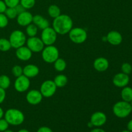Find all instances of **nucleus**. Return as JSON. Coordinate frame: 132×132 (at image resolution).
Returning a JSON list of instances; mask_svg holds the SVG:
<instances>
[{
	"mask_svg": "<svg viewBox=\"0 0 132 132\" xmlns=\"http://www.w3.org/2000/svg\"><path fill=\"white\" fill-rule=\"evenodd\" d=\"M53 28L57 34L64 35L69 33L73 27V21L69 15L61 14L53 21Z\"/></svg>",
	"mask_w": 132,
	"mask_h": 132,
	"instance_id": "1",
	"label": "nucleus"
},
{
	"mask_svg": "<svg viewBox=\"0 0 132 132\" xmlns=\"http://www.w3.org/2000/svg\"><path fill=\"white\" fill-rule=\"evenodd\" d=\"M4 117L8 123L12 126L21 125L24 121V116L23 112L19 110L14 108L7 110L4 113Z\"/></svg>",
	"mask_w": 132,
	"mask_h": 132,
	"instance_id": "2",
	"label": "nucleus"
},
{
	"mask_svg": "<svg viewBox=\"0 0 132 132\" xmlns=\"http://www.w3.org/2000/svg\"><path fill=\"white\" fill-rule=\"evenodd\" d=\"M132 112L131 106L128 102L121 101L117 102L113 106V112L116 117L119 118H126L130 115Z\"/></svg>",
	"mask_w": 132,
	"mask_h": 132,
	"instance_id": "3",
	"label": "nucleus"
},
{
	"mask_svg": "<svg viewBox=\"0 0 132 132\" xmlns=\"http://www.w3.org/2000/svg\"><path fill=\"white\" fill-rule=\"evenodd\" d=\"M59 52L57 48L53 45H49L42 50V58L46 63H53L59 58Z\"/></svg>",
	"mask_w": 132,
	"mask_h": 132,
	"instance_id": "4",
	"label": "nucleus"
},
{
	"mask_svg": "<svg viewBox=\"0 0 132 132\" xmlns=\"http://www.w3.org/2000/svg\"><path fill=\"white\" fill-rule=\"evenodd\" d=\"M9 40L12 47L16 49L21 46H24L27 41L24 34L19 30L13 31L10 34Z\"/></svg>",
	"mask_w": 132,
	"mask_h": 132,
	"instance_id": "5",
	"label": "nucleus"
},
{
	"mask_svg": "<svg viewBox=\"0 0 132 132\" xmlns=\"http://www.w3.org/2000/svg\"><path fill=\"white\" fill-rule=\"evenodd\" d=\"M69 38L72 42L76 44H81L87 39V32L80 27L72 28L69 32Z\"/></svg>",
	"mask_w": 132,
	"mask_h": 132,
	"instance_id": "6",
	"label": "nucleus"
},
{
	"mask_svg": "<svg viewBox=\"0 0 132 132\" xmlns=\"http://www.w3.org/2000/svg\"><path fill=\"white\" fill-rule=\"evenodd\" d=\"M57 34L54 29L51 27H48L43 30L41 33V40L44 45L46 46L53 45L57 39Z\"/></svg>",
	"mask_w": 132,
	"mask_h": 132,
	"instance_id": "7",
	"label": "nucleus"
},
{
	"mask_svg": "<svg viewBox=\"0 0 132 132\" xmlns=\"http://www.w3.org/2000/svg\"><path fill=\"white\" fill-rule=\"evenodd\" d=\"M57 86L54 81L46 80L44 81L40 88V92L42 94L43 97L49 98L52 97L55 94L57 90Z\"/></svg>",
	"mask_w": 132,
	"mask_h": 132,
	"instance_id": "8",
	"label": "nucleus"
},
{
	"mask_svg": "<svg viewBox=\"0 0 132 132\" xmlns=\"http://www.w3.org/2000/svg\"><path fill=\"white\" fill-rule=\"evenodd\" d=\"M27 47L32 52L37 53L42 52L45 47L43 42L41 39L34 36V37H30L27 40Z\"/></svg>",
	"mask_w": 132,
	"mask_h": 132,
	"instance_id": "9",
	"label": "nucleus"
},
{
	"mask_svg": "<svg viewBox=\"0 0 132 132\" xmlns=\"http://www.w3.org/2000/svg\"><path fill=\"white\" fill-rule=\"evenodd\" d=\"M30 82L29 78L24 75L17 77L14 82V88L18 92L23 93L27 91L30 87Z\"/></svg>",
	"mask_w": 132,
	"mask_h": 132,
	"instance_id": "10",
	"label": "nucleus"
},
{
	"mask_svg": "<svg viewBox=\"0 0 132 132\" xmlns=\"http://www.w3.org/2000/svg\"><path fill=\"white\" fill-rule=\"evenodd\" d=\"M107 117L104 113L102 112H96L93 113L90 118V121L93 126L101 127L106 122Z\"/></svg>",
	"mask_w": 132,
	"mask_h": 132,
	"instance_id": "11",
	"label": "nucleus"
},
{
	"mask_svg": "<svg viewBox=\"0 0 132 132\" xmlns=\"http://www.w3.org/2000/svg\"><path fill=\"white\" fill-rule=\"evenodd\" d=\"M43 97L40 91L37 90H30L26 96L27 102L32 105H37L39 104L42 101Z\"/></svg>",
	"mask_w": 132,
	"mask_h": 132,
	"instance_id": "12",
	"label": "nucleus"
},
{
	"mask_svg": "<svg viewBox=\"0 0 132 132\" xmlns=\"http://www.w3.org/2000/svg\"><path fill=\"white\" fill-rule=\"evenodd\" d=\"M130 82V77L128 75L121 73L115 75L113 78V83L118 88H124L127 86Z\"/></svg>",
	"mask_w": 132,
	"mask_h": 132,
	"instance_id": "13",
	"label": "nucleus"
},
{
	"mask_svg": "<svg viewBox=\"0 0 132 132\" xmlns=\"http://www.w3.org/2000/svg\"><path fill=\"white\" fill-rule=\"evenodd\" d=\"M32 19H33V15H32V14L29 12L24 11L18 14L17 16V22L20 26L27 27L32 23Z\"/></svg>",
	"mask_w": 132,
	"mask_h": 132,
	"instance_id": "14",
	"label": "nucleus"
},
{
	"mask_svg": "<svg viewBox=\"0 0 132 132\" xmlns=\"http://www.w3.org/2000/svg\"><path fill=\"white\" fill-rule=\"evenodd\" d=\"M106 40L111 45L117 46L122 43V36L120 32L116 30H112L108 32L106 36Z\"/></svg>",
	"mask_w": 132,
	"mask_h": 132,
	"instance_id": "15",
	"label": "nucleus"
},
{
	"mask_svg": "<svg viewBox=\"0 0 132 132\" xmlns=\"http://www.w3.org/2000/svg\"><path fill=\"white\" fill-rule=\"evenodd\" d=\"M15 55L21 61H28L32 57V52L27 46H22L16 49Z\"/></svg>",
	"mask_w": 132,
	"mask_h": 132,
	"instance_id": "16",
	"label": "nucleus"
},
{
	"mask_svg": "<svg viewBox=\"0 0 132 132\" xmlns=\"http://www.w3.org/2000/svg\"><path fill=\"white\" fill-rule=\"evenodd\" d=\"M94 67L98 72H104L109 67V62L104 57L97 58L94 62Z\"/></svg>",
	"mask_w": 132,
	"mask_h": 132,
	"instance_id": "17",
	"label": "nucleus"
},
{
	"mask_svg": "<svg viewBox=\"0 0 132 132\" xmlns=\"http://www.w3.org/2000/svg\"><path fill=\"white\" fill-rule=\"evenodd\" d=\"M39 73V69L35 64H28L23 68V75L28 78H33Z\"/></svg>",
	"mask_w": 132,
	"mask_h": 132,
	"instance_id": "18",
	"label": "nucleus"
},
{
	"mask_svg": "<svg viewBox=\"0 0 132 132\" xmlns=\"http://www.w3.org/2000/svg\"><path fill=\"white\" fill-rule=\"evenodd\" d=\"M32 22L34 24H36L37 28L41 30H44L45 28L49 27L48 21L45 18L40 15H36L33 16Z\"/></svg>",
	"mask_w": 132,
	"mask_h": 132,
	"instance_id": "19",
	"label": "nucleus"
},
{
	"mask_svg": "<svg viewBox=\"0 0 132 132\" xmlns=\"http://www.w3.org/2000/svg\"><path fill=\"white\" fill-rule=\"evenodd\" d=\"M121 95L122 101L130 103L132 101V88L127 86L122 88Z\"/></svg>",
	"mask_w": 132,
	"mask_h": 132,
	"instance_id": "20",
	"label": "nucleus"
},
{
	"mask_svg": "<svg viewBox=\"0 0 132 132\" xmlns=\"http://www.w3.org/2000/svg\"><path fill=\"white\" fill-rule=\"evenodd\" d=\"M54 82H55L57 87L63 88L64 86H66V85L68 82V78H67V76L63 74L58 75L54 78Z\"/></svg>",
	"mask_w": 132,
	"mask_h": 132,
	"instance_id": "21",
	"label": "nucleus"
},
{
	"mask_svg": "<svg viewBox=\"0 0 132 132\" xmlns=\"http://www.w3.org/2000/svg\"><path fill=\"white\" fill-rule=\"evenodd\" d=\"M48 13L52 18H56L61 15V9L56 5H52L48 9Z\"/></svg>",
	"mask_w": 132,
	"mask_h": 132,
	"instance_id": "22",
	"label": "nucleus"
},
{
	"mask_svg": "<svg viewBox=\"0 0 132 132\" xmlns=\"http://www.w3.org/2000/svg\"><path fill=\"white\" fill-rule=\"evenodd\" d=\"M54 63V68L58 72H63L67 67V63L62 58H58Z\"/></svg>",
	"mask_w": 132,
	"mask_h": 132,
	"instance_id": "23",
	"label": "nucleus"
},
{
	"mask_svg": "<svg viewBox=\"0 0 132 132\" xmlns=\"http://www.w3.org/2000/svg\"><path fill=\"white\" fill-rule=\"evenodd\" d=\"M37 30H38V28L34 23L33 24L30 23V24H28V26H27V28H26L27 34L29 37H34V36H36L37 34Z\"/></svg>",
	"mask_w": 132,
	"mask_h": 132,
	"instance_id": "24",
	"label": "nucleus"
},
{
	"mask_svg": "<svg viewBox=\"0 0 132 132\" xmlns=\"http://www.w3.org/2000/svg\"><path fill=\"white\" fill-rule=\"evenodd\" d=\"M10 79L9 77L6 75H1L0 76V88L6 90L10 86Z\"/></svg>",
	"mask_w": 132,
	"mask_h": 132,
	"instance_id": "25",
	"label": "nucleus"
},
{
	"mask_svg": "<svg viewBox=\"0 0 132 132\" xmlns=\"http://www.w3.org/2000/svg\"><path fill=\"white\" fill-rule=\"evenodd\" d=\"M12 48L9 39L5 38H0V51L7 52Z\"/></svg>",
	"mask_w": 132,
	"mask_h": 132,
	"instance_id": "26",
	"label": "nucleus"
},
{
	"mask_svg": "<svg viewBox=\"0 0 132 132\" xmlns=\"http://www.w3.org/2000/svg\"><path fill=\"white\" fill-rule=\"evenodd\" d=\"M4 14L6 15V16L9 19H12L17 18V16L18 15L15 7H7Z\"/></svg>",
	"mask_w": 132,
	"mask_h": 132,
	"instance_id": "27",
	"label": "nucleus"
},
{
	"mask_svg": "<svg viewBox=\"0 0 132 132\" xmlns=\"http://www.w3.org/2000/svg\"><path fill=\"white\" fill-rule=\"evenodd\" d=\"M19 3L25 9H30L34 6L36 0H20Z\"/></svg>",
	"mask_w": 132,
	"mask_h": 132,
	"instance_id": "28",
	"label": "nucleus"
},
{
	"mask_svg": "<svg viewBox=\"0 0 132 132\" xmlns=\"http://www.w3.org/2000/svg\"><path fill=\"white\" fill-rule=\"evenodd\" d=\"M12 73L15 77H18L23 75V68L19 65H15L12 69Z\"/></svg>",
	"mask_w": 132,
	"mask_h": 132,
	"instance_id": "29",
	"label": "nucleus"
},
{
	"mask_svg": "<svg viewBox=\"0 0 132 132\" xmlns=\"http://www.w3.org/2000/svg\"><path fill=\"white\" fill-rule=\"evenodd\" d=\"M121 70L122 73L129 75L132 71V66L128 63H123L121 66Z\"/></svg>",
	"mask_w": 132,
	"mask_h": 132,
	"instance_id": "30",
	"label": "nucleus"
},
{
	"mask_svg": "<svg viewBox=\"0 0 132 132\" xmlns=\"http://www.w3.org/2000/svg\"><path fill=\"white\" fill-rule=\"evenodd\" d=\"M8 23H9V18L4 13L0 14V28H5L8 25Z\"/></svg>",
	"mask_w": 132,
	"mask_h": 132,
	"instance_id": "31",
	"label": "nucleus"
},
{
	"mask_svg": "<svg viewBox=\"0 0 132 132\" xmlns=\"http://www.w3.org/2000/svg\"><path fill=\"white\" fill-rule=\"evenodd\" d=\"M9 126V124L5 119H0V132H3L5 130H8Z\"/></svg>",
	"mask_w": 132,
	"mask_h": 132,
	"instance_id": "32",
	"label": "nucleus"
},
{
	"mask_svg": "<svg viewBox=\"0 0 132 132\" xmlns=\"http://www.w3.org/2000/svg\"><path fill=\"white\" fill-rule=\"evenodd\" d=\"M7 7H15L20 3V0H4Z\"/></svg>",
	"mask_w": 132,
	"mask_h": 132,
	"instance_id": "33",
	"label": "nucleus"
},
{
	"mask_svg": "<svg viewBox=\"0 0 132 132\" xmlns=\"http://www.w3.org/2000/svg\"><path fill=\"white\" fill-rule=\"evenodd\" d=\"M5 97H6L5 90L0 88V104L3 103L5 99Z\"/></svg>",
	"mask_w": 132,
	"mask_h": 132,
	"instance_id": "34",
	"label": "nucleus"
},
{
	"mask_svg": "<svg viewBox=\"0 0 132 132\" xmlns=\"http://www.w3.org/2000/svg\"><path fill=\"white\" fill-rule=\"evenodd\" d=\"M6 8H7V6H6V4L4 2V1L0 0V14L5 13Z\"/></svg>",
	"mask_w": 132,
	"mask_h": 132,
	"instance_id": "35",
	"label": "nucleus"
},
{
	"mask_svg": "<svg viewBox=\"0 0 132 132\" xmlns=\"http://www.w3.org/2000/svg\"><path fill=\"white\" fill-rule=\"evenodd\" d=\"M15 10H16L17 12H18V14H21V13L23 12L26 11V9H24V8L23 7V6H22L20 3L18 4V5L15 6Z\"/></svg>",
	"mask_w": 132,
	"mask_h": 132,
	"instance_id": "36",
	"label": "nucleus"
},
{
	"mask_svg": "<svg viewBox=\"0 0 132 132\" xmlns=\"http://www.w3.org/2000/svg\"><path fill=\"white\" fill-rule=\"evenodd\" d=\"M37 132H53V131L52 130V129L47 126H42L37 130Z\"/></svg>",
	"mask_w": 132,
	"mask_h": 132,
	"instance_id": "37",
	"label": "nucleus"
},
{
	"mask_svg": "<svg viewBox=\"0 0 132 132\" xmlns=\"http://www.w3.org/2000/svg\"><path fill=\"white\" fill-rule=\"evenodd\" d=\"M127 129L130 131L132 132V119L130 120L127 124Z\"/></svg>",
	"mask_w": 132,
	"mask_h": 132,
	"instance_id": "38",
	"label": "nucleus"
},
{
	"mask_svg": "<svg viewBox=\"0 0 132 132\" xmlns=\"http://www.w3.org/2000/svg\"><path fill=\"white\" fill-rule=\"evenodd\" d=\"M90 132H106L104 130L101 128H99V127H97L96 128H94Z\"/></svg>",
	"mask_w": 132,
	"mask_h": 132,
	"instance_id": "39",
	"label": "nucleus"
},
{
	"mask_svg": "<svg viewBox=\"0 0 132 132\" xmlns=\"http://www.w3.org/2000/svg\"><path fill=\"white\" fill-rule=\"evenodd\" d=\"M4 116V111L2 109L1 107H0V119L3 118V117Z\"/></svg>",
	"mask_w": 132,
	"mask_h": 132,
	"instance_id": "40",
	"label": "nucleus"
},
{
	"mask_svg": "<svg viewBox=\"0 0 132 132\" xmlns=\"http://www.w3.org/2000/svg\"><path fill=\"white\" fill-rule=\"evenodd\" d=\"M18 132H30L28 130H26V129H21V130H20L19 131H18Z\"/></svg>",
	"mask_w": 132,
	"mask_h": 132,
	"instance_id": "41",
	"label": "nucleus"
},
{
	"mask_svg": "<svg viewBox=\"0 0 132 132\" xmlns=\"http://www.w3.org/2000/svg\"><path fill=\"white\" fill-rule=\"evenodd\" d=\"M3 132H14V131H12V130H9V129H8V130H5V131H3Z\"/></svg>",
	"mask_w": 132,
	"mask_h": 132,
	"instance_id": "42",
	"label": "nucleus"
},
{
	"mask_svg": "<svg viewBox=\"0 0 132 132\" xmlns=\"http://www.w3.org/2000/svg\"><path fill=\"white\" fill-rule=\"evenodd\" d=\"M121 132H131V131H129V130H123V131H121Z\"/></svg>",
	"mask_w": 132,
	"mask_h": 132,
	"instance_id": "43",
	"label": "nucleus"
},
{
	"mask_svg": "<svg viewBox=\"0 0 132 132\" xmlns=\"http://www.w3.org/2000/svg\"><path fill=\"white\" fill-rule=\"evenodd\" d=\"M130 104H131V108H132V101H131V102H130Z\"/></svg>",
	"mask_w": 132,
	"mask_h": 132,
	"instance_id": "44",
	"label": "nucleus"
}]
</instances>
